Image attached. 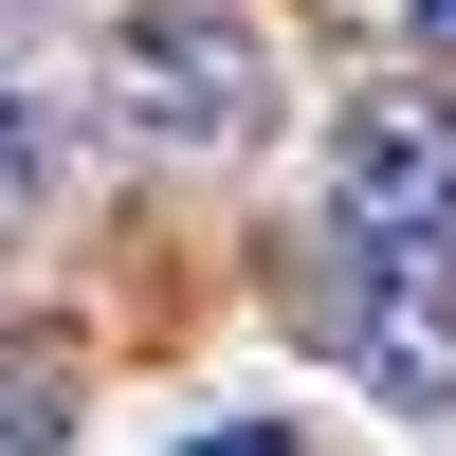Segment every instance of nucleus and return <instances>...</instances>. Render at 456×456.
<instances>
[{
  "mask_svg": "<svg viewBox=\"0 0 456 456\" xmlns=\"http://www.w3.org/2000/svg\"><path fill=\"white\" fill-rule=\"evenodd\" d=\"M402 55H420V73H456V0H402Z\"/></svg>",
  "mask_w": 456,
  "mask_h": 456,
  "instance_id": "423d86ee",
  "label": "nucleus"
},
{
  "mask_svg": "<svg viewBox=\"0 0 456 456\" xmlns=\"http://www.w3.org/2000/svg\"><path fill=\"white\" fill-rule=\"evenodd\" d=\"M311 183H329V238H456V110L438 92H347Z\"/></svg>",
  "mask_w": 456,
  "mask_h": 456,
  "instance_id": "7ed1b4c3",
  "label": "nucleus"
},
{
  "mask_svg": "<svg viewBox=\"0 0 456 456\" xmlns=\"http://www.w3.org/2000/svg\"><path fill=\"white\" fill-rule=\"evenodd\" d=\"M19 219H37V92L0 73V238H19Z\"/></svg>",
  "mask_w": 456,
  "mask_h": 456,
  "instance_id": "20e7f679",
  "label": "nucleus"
},
{
  "mask_svg": "<svg viewBox=\"0 0 456 456\" xmlns=\"http://www.w3.org/2000/svg\"><path fill=\"white\" fill-rule=\"evenodd\" d=\"M92 92H110V128L165 146V165H238V146L292 128V55L238 0H110L92 19Z\"/></svg>",
  "mask_w": 456,
  "mask_h": 456,
  "instance_id": "f257e3e1",
  "label": "nucleus"
},
{
  "mask_svg": "<svg viewBox=\"0 0 456 456\" xmlns=\"http://www.w3.org/2000/svg\"><path fill=\"white\" fill-rule=\"evenodd\" d=\"M329 347L365 365V402L456 420V238H347V274H329Z\"/></svg>",
  "mask_w": 456,
  "mask_h": 456,
  "instance_id": "f03ea898",
  "label": "nucleus"
},
{
  "mask_svg": "<svg viewBox=\"0 0 456 456\" xmlns=\"http://www.w3.org/2000/svg\"><path fill=\"white\" fill-rule=\"evenodd\" d=\"M0 438H73V384H55V365H37V347L0 365Z\"/></svg>",
  "mask_w": 456,
  "mask_h": 456,
  "instance_id": "39448f33",
  "label": "nucleus"
}]
</instances>
